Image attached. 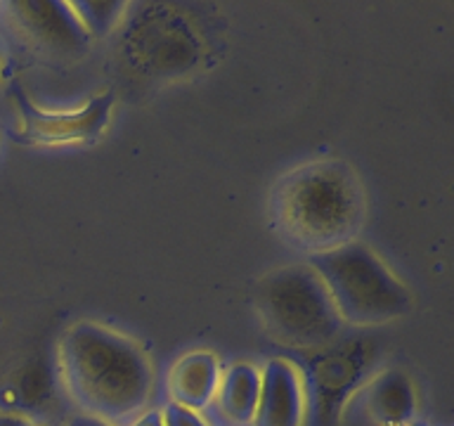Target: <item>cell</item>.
Masks as SVG:
<instances>
[{
	"label": "cell",
	"mask_w": 454,
	"mask_h": 426,
	"mask_svg": "<svg viewBox=\"0 0 454 426\" xmlns=\"http://www.w3.org/2000/svg\"><path fill=\"white\" fill-rule=\"evenodd\" d=\"M0 426H38L28 414L17 412H0Z\"/></svg>",
	"instance_id": "13"
},
{
	"label": "cell",
	"mask_w": 454,
	"mask_h": 426,
	"mask_svg": "<svg viewBox=\"0 0 454 426\" xmlns=\"http://www.w3.org/2000/svg\"><path fill=\"white\" fill-rule=\"evenodd\" d=\"M308 265L329 291L343 325H386L410 311V291L367 244L346 241L312 254Z\"/></svg>",
	"instance_id": "3"
},
{
	"label": "cell",
	"mask_w": 454,
	"mask_h": 426,
	"mask_svg": "<svg viewBox=\"0 0 454 426\" xmlns=\"http://www.w3.org/2000/svg\"><path fill=\"white\" fill-rule=\"evenodd\" d=\"M78 21L90 34H106L114 27V21L123 10L121 3H71Z\"/></svg>",
	"instance_id": "10"
},
{
	"label": "cell",
	"mask_w": 454,
	"mask_h": 426,
	"mask_svg": "<svg viewBox=\"0 0 454 426\" xmlns=\"http://www.w3.org/2000/svg\"><path fill=\"white\" fill-rule=\"evenodd\" d=\"M308 396L303 376L289 360L275 358L261 369V393L251 426H303Z\"/></svg>",
	"instance_id": "5"
},
{
	"label": "cell",
	"mask_w": 454,
	"mask_h": 426,
	"mask_svg": "<svg viewBox=\"0 0 454 426\" xmlns=\"http://www.w3.org/2000/svg\"><path fill=\"white\" fill-rule=\"evenodd\" d=\"M275 216L286 240L322 254L353 241L364 216L362 185L343 162L305 163L277 187Z\"/></svg>",
	"instance_id": "2"
},
{
	"label": "cell",
	"mask_w": 454,
	"mask_h": 426,
	"mask_svg": "<svg viewBox=\"0 0 454 426\" xmlns=\"http://www.w3.org/2000/svg\"><path fill=\"white\" fill-rule=\"evenodd\" d=\"M43 426H59V424H43Z\"/></svg>",
	"instance_id": "15"
},
{
	"label": "cell",
	"mask_w": 454,
	"mask_h": 426,
	"mask_svg": "<svg viewBox=\"0 0 454 426\" xmlns=\"http://www.w3.org/2000/svg\"><path fill=\"white\" fill-rule=\"evenodd\" d=\"M261 393V369L251 362H234L220 375L211 407L225 424L251 426Z\"/></svg>",
	"instance_id": "8"
},
{
	"label": "cell",
	"mask_w": 454,
	"mask_h": 426,
	"mask_svg": "<svg viewBox=\"0 0 454 426\" xmlns=\"http://www.w3.org/2000/svg\"><path fill=\"white\" fill-rule=\"evenodd\" d=\"M369 412L383 426L410 424L417 414V396L410 379L400 372H386L369 390Z\"/></svg>",
	"instance_id": "9"
},
{
	"label": "cell",
	"mask_w": 454,
	"mask_h": 426,
	"mask_svg": "<svg viewBox=\"0 0 454 426\" xmlns=\"http://www.w3.org/2000/svg\"><path fill=\"white\" fill-rule=\"evenodd\" d=\"M255 301L270 332L291 346H325L343 329L329 291L310 265L275 270L261 282Z\"/></svg>",
	"instance_id": "4"
},
{
	"label": "cell",
	"mask_w": 454,
	"mask_h": 426,
	"mask_svg": "<svg viewBox=\"0 0 454 426\" xmlns=\"http://www.w3.org/2000/svg\"><path fill=\"white\" fill-rule=\"evenodd\" d=\"M59 376L83 414L130 424L149 410L154 369L133 339L98 322H78L59 341Z\"/></svg>",
	"instance_id": "1"
},
{
	"label": "cell",
	"mask_w": 454,
	"mask_h": 426,
	"mask_svg": "<svg viewBox=\"0 0 454 426\" xmlns=\"http://www.w3.org/2000/svg\"><path fill=\"white\" fill-rule=\"evenodd\" d=\"M14 12L35 41L55 52H81L88 43L71 3H17Z\"/></svg>",
	"instance_id": "6"
},
{
	"label": "cell",
	"mask_w": 454,
	"mask_h": 426,
	"mask_svg": "<svg viewBox=\"0 0 454 426\" xmlns=\"http://www.w3.org/2000/svg\"><path fill=\"white\" fill-rule=\"evenodd\" d=\"M163 426H208L201 412L190 410V407H183L177 403H166V407L161 410Z\"/></svg>",
	"instance_id": "11"
},
{
	"label": "cell",
	"mask_w": 454,
	"mask_h": 426,
	"mask_svg": "<svg viewBox=\"0 0 454 426\" xmlns=\"http://www.w3.org/2000/svg\"><path fill=\"white\" fill-rule=\"evenodd\" d=\"M220 375L223 372H220L218 358L208 351H194V353L183 355L170 369V403L197 412L211 407L213 396L218 390Z\"/></svg>",
	"instance_id": "7"
},
{
	"label": "cell",
	"mask_w": 454,
	"mask_h": 426,
	"mask_svg": "<svg viewBox=\"0 0 454 426\" xmlns=\"http://www.w3.org/2000/svg\"><path fill=\"white\" fill-rule=\"evenodd\" d=\"M67 426H114V424H106L102 419H95V417H88V414H78V417H71L67 422Z\"/></svg>",
	"instance_id": "14"
},
{
	"label": "cell",
	"mask_w": 454,
	"mask_h": 426,
	"mask_svg": "<svg viewBox=\"0 0 454 426\" xmlns=\"http://www.w3.org/2000/svg\"><path fill=\"white\" fill-rule=\"evenodd\" d=\"M128 426H163L161 410H154V407H149V410L142 412L140 417H135Z\"/></svg>",
	"instance_id": "12"
}]
</instances>
